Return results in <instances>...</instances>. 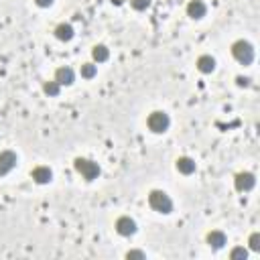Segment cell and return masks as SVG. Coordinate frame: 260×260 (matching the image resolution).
Here are the masks:
<instances>
[{
  "mask_svg": "<svg viewBox=\"0 0 260 260\" xmlns=\"http://www.w3.org/2000/svg\"><path fill=\"white\" fill-rule=\"evenodd\" d=\"M130 5L134 11H146L151 7V0H130Z\"/></svg>",
  "mask_w": 260,
  "mask_h": 260,
  "instance_id": "obj_19",
  "label": "cell"
},
{
  "mask_svg": "<svg viewBox=\"0 0 260 260\" xmlns=\"http://www.w3.org/2000/svg\"><path fill=\"white\" fill-rule=\"evenodd\" d=\"M248 258V250L244 246H236L230 250V260H246Z\"/></svg>",
  "mask_w": 260,
  "mask_h": 260,
  "instance_id": "obj_18",
  "label": "cell"
},
{
  "mask_svg": "<svg viewBox=\"0 0 260 260\" xmlns=\"http://www.w3.org/2000/svg\"><path fill=\"white\" fill-rule=\"evenodd\" d=\"M31 177H33L35 183L47 185V183H51V179H53V171H51L49 167H45V165H39V167H35V169L31 171Z\"/></svg>",
  "mask_w": 260,
  "mask_h": 260,
  "instance_id": "obj_8",
  "label": "cell"
},
{
  "mask_svg": "<svg viewBox=\"0 0 260 260\" xmlns=\"http://www.w3.org/2000/svg\"><path fill=\"white\" fill-rule=\"evenodd\" d=\"M126 258L128 260H146V254L142 250H128L126 252Z\"/></svg>",
  "mask_w": 260,
  "mask_h": 260,
  "instance_id": "obj_21",
  "label": "cell"
},
{
  "mask_svg": "<svg viewBox=\"0 0 260 260\" xmlns=\"http://www.w3.org/2000/svg\"><path fill=\"white\" fill-rule=\"evenodd\" d=\"M73 169H76L86 181H94L100 177V165L96 161H90V159H84V157H78L73 161Z\"/></svg>",
  "mask_w": 260,
  "mask_h": 260,
  "instance_id": "obj_1",
  "label": "cell"
},
{
  "mask_svg": "<svg viewBox=\"0 0 260 260\" xmlns=\"http://www.w3.org/2000/svg\"><path fill=\"white\" fill-rule=\"evenodd\" d=\"M175 167L183 175H193L195 173V161L191 157H179L177 163H175Z\"/></svg>",
  "mask_w": 260,
  "mask_h": 260,
  "instance_id": "obj_12",
  "label": "cell"
},
{
  "mask_svg": "<svg viewBox=\"0 0 260 260\" xmlns=\"http://www.w3.org/2000/svg\"><path fill=\"white\" fill-rule=\"evenodd\" d=\"M248 244H250V250L258 252V250H260V234H258V232L250 234V240H248Z\"/></svg>",
  "mask_w": 260,
  "mask_h": 260,
  "instance_id": "obj_20",
  "label": "cell"
},
{
  "mask_svg": "<svg viewBox=\"0 0 260 260\" xmlns=\"http://www.w3.org/2000/svg\"><path fill=\"white\" fill-rule=\"evenodd\" d=\"M146 124H148V130H151V132H155V134H163V132L169 130V126H171V118H169L167 112H163V110H157V112H153L151 116H148Z\"/></svg>",
  "mask_w": 260,
  "mask_h": 260,
  "instance_id": "obj_4",
  "label": "cell"
},
{
  "mask_svg": "<svg viewBox=\"0 0 260 260\" xmlns=\"http://www.w3.org/2000/svg\"><path fill=\"white\" fill-rule=\"evenodd\" d=\"M17 163H19L17 153H13V151H3V153H0V177L9 175L17 167Z\"/></svg>",
  "mask_w": 260,
  "mask_h": 260,
  "instance_id": "obj_5",
  "label": "cell"
},
{
  "mask_svg": "<svg viewBox=\"0 0 260 260\" xmlns=\"http://www.w3.org/2000/svg\"><path fill=\"white\" fill-rule=\"evenodd\" d=\"M43 92L47 94V96H51V98H55V96H59V92H61V86L53 80V82H45V86H43Z\"/></svg>",
  "mask_w": 260,
  "mask_h": 260,
  "instance_id": "obj_17",
  "label": "cell"
},
{
  "mask_svg": "<svg viewBox=\"0 0 260 260\" xmlns=\"http://www.w3.org/2000/svg\"><path fill=\"white\" fill-rule=\"evenodd\" d=\"M73 35H76V31H73V27H71L69 23H61V25H57V29H55V37H57L59 41H71Z\"/></svg>",
  "mask_w": 260,
  "mask_h": 260,
  "instance_id": "obj_13",
  "label": "cell"
},
{
  "mask_svg": "<svg viewBox=\"0 0 260 260\" xmlns=\"http://www.w3.org/2000/svg\"><path fill=\"white\" fill-rule=\"evenodd\" d=\"M116 232L120 236H132V234H136V221L130 215H120L116 219Z\"/></svg>",
  "mask_w": 260,
  "mask_h": 260,
  "instance_id": "obj_7",
  "label": "cell"
},
{
  "mask_svg": "<svg viewBox=\"0 0 260 260\" xmlns=\"http://www.w3.org/2000/svg\"><path fill=\"white\" fill-rule=\"evenodd\" d=\"M205 13H207V7H205L203 0H191V3L187 5V15L191 19H203Z\"/></svg>",
  "mask_w": 260,
  "mask_h": 260,
  "instance_id": "obj_11",
  "label": "cell"
},
{
  "mask_svg": "<svg viewBox=\"0 0 260 260\" xmlns=\"http://www.w3.org/2000/svg\"><path fill=\"white\" fill-rule=\"evenodd\" d=\"M148 205H151L155 211H159V213H171L173 211L171 197L161 189H153L151 193H148Z\"/></svg>",
  "mask_w": 260,
  "mask_h": 260,
  "instance_id": "obj_2",
  "label": "cell"
},
{
  "mask_svg": "<svg viewBox=\"0 0 260 260\" xmlns=\"http://www.w3.org/2000/svg\"><path fill=\"white\" fill-rule=\"evenodd\" d=\"M92 57H94L96 63H104V61L110 59V51H108L106 45H96V47L92 49Z\"/></svg>",
  "mask_w": 260,
  "mask_h": 260,
  "instance_id": "obj_15",
  "label": "cell"
},
{
  "mask_svg": "<svg viewBox=\"0 0 260 260\" xmlns=\"http://www.w3.org/2000/svg\"><path fill=\"white\" fill-rule=\"evenodd\" d=\"M232 55H234V59H236L238 63L250 65V63L254 61V47H252L248 41L240 39V41H236V43L232 45Z\"/></svg>",
  "mask_w": 260,
  "mask_h": 260,
  "instance_id": "obj_3",
  "label": "cell"
},
{
  "mask_svg": "<svg viewBox=\"0 0 260 260\" xmlns=\"http://www.w3.org/2000/svg\"><path fill=\"white\" fill-rule=\"evenodd\" d=\"M195 65H197V69H199L201 73H211V71L215 69V59H213L211 55H201Z\"/></svg>",
  "mask_w": 260,
  "mask_h": 260,
  "instance_id": "obj_14",
  "label": "cell"
},
{
  "mask_svg": "<svg viewBox=\"0 0 260 260\" xmlns=\"http://www.w3.org/2000/svg\"><path fill=\"white\" fill-rule=\"evenodd\" d=\"M236 84H238L240 88H246V86H250V80H248V78H242V76H238V78H236Z\"/></svg>",
  "mask_w": 260,
  "mask_h": 260,
  "instance_id": "obj_23",
  "label": "cell"
},
{
  "mask_svg": "<svg viewBox=\"0 0 260 260\" xmlns=\"http://www.w3.org/2000/svg\"><path fill=\"white\" fill-rule=\"evenodd\" d=\"M234 185H236V189L242 191V193H244V191H252L254 185H256V177H254L252 173H248V171H242V173L236 175Z\"/></svg>",
  "mask_w": 260,
  "mask_h": 260,
  "instance_id": "obj_6",
  "label": "cell"
},
{
  "mask_svg": "<svg viewBox=\"0 0 260 260\" xmlns=\"http://www.w3.org/2000/svg\"><path fill=\"white\" fill-rule=\"evenodd\" d=\"M80 73H82V78H84V80H94V78H96V73H98V67H96L94 63H84L82 69H80Z\"/></svg>",
  "mask_w": 260,
  "mask_h": 260,
  "instance_id": "obj_16",
  "label": "cell"
},
{
  "mask_svg": "<svg viewBox=\"0 0 260 260\" xmlns=\"http://www.w3.org/2000/svg\"><path fill=\"white\" fill-rule=\"evenodd\" d=\"M37 7H41V9H49L53 5V0H35Z\"/></svg>",
  "mask_w": 260,
  "mask_h": 260,
  "instance_id": "obj_22",
  "label": "cell"
},
{
  "mask_svg": "<svg viewBox=\"0 0 260 260\" xmlns=\"http://www.w3.org/2000/svg\"><path fill=\"white\" fill-rule=\"evenodd\" d=\"M205 240H207V244H209L213 250H221V248L228 244V238H226V234L221 232V230H211V232L205 236Z\"/></svg>",
  "mask_w": 260,
  "mask_h": 260,
  "instance_id": "obj_9",
  "label": "cell"
},
{
  "mask_svg": "<svg viewBox=\"0 0 260 260\" xmlns=\"http://www.w3.org/2000/svg\"><path fill=\"white\" fill-rule=\"evenodd\" d=\"M55 82L59 84V86H71L73 82H76V73H73V69L71 67H59L57 71H55Z\"/></svg>",
  "mask_w": 260,
  "mask_h": 260,
  "instance_id": "obj_10",
  "label": "cell"
}]
</instances>
